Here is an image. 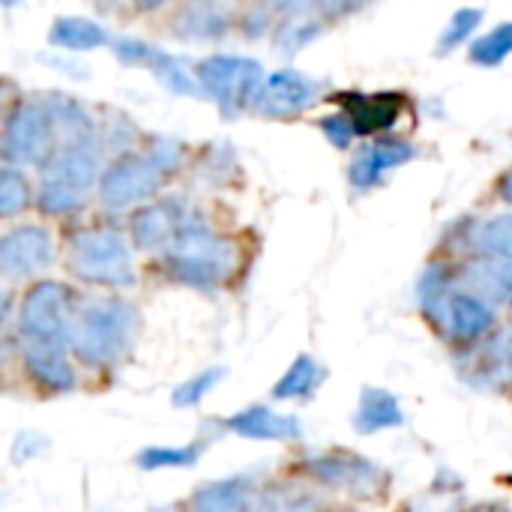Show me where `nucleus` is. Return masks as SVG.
<instances>
[{
  "instance_id": "12",
  "label": "nucleus",
  "mask_w": 512,
  "mask_h": 512,
  "mask_svg": "<svg viewBox=\"0 0 512 512\" xmlns=\"http://www.w3.org/2000/svg\"><path fill=\"white\" fill-rule=\"evenodd\" d=\"M321 96V84L297 69H276L264 78L252 111L267 120H288L303 114Z\"/></svg>"
},
{
  "instance_id": "35",
  "label": "nucleus",
  "mask_w": 512,
  "mask_h": 512,
  "mask_svg": "<svg viewBox=\"0 0 512 512\" xmlns=\"http://www.w3.org/2000/svg\"><path fill=\"white\" fill-rule=\"evenodd\" d=\"M459 489H456V483L453 486H441V483H435L426 495H420V498H414L411 504H405L402 512H462L459 510Z\"/></svg>"
},
{
  "instance_id": "39",
  "label": "nucleus",
  "mask_w": 512,
  "mask_h": 512,
  "mask_svg": "<svg viewBox=\"0 0 512 512\" xmlns=\"http://www.w3.org/2000/svg\"><path fill=\"white\" fill-rule=\"evenodd\" d=\"M168 0H135V9H141V12H153V9H159V6H165Z\"/></svg>"
},
{
  "instance_id": "9",
  "label": "nucleus",
  "mask_w": 512,
  "mask_h": 512,
  "mask_svg": "<svg viewBox=\"0 0 512 512\" xmlns=\"http://www.w3.org/2000/svg\"><path fill=\"white\" fill-rule=\"evenodd\" d=\"M15 357L21 378L39 396L57 399L78 390V360L69 345H42V342H15Z\"/></svg>"
},
{
  "instance_id": "28",
  "label": "nucleus",
  "mask_w": 512,
  "mask_h": 512,
  "mask_svg": "<svg viewBox=\"0 0 512 512\" xmlns=\"http://www.w3.org/2000/svg\"><path fill=\"white\" fill-rule=\"evenodd\" d=\"M144 66L156 75V81L168 93H177V96H192L195 93V78H192V72L186 69V63L177 54H168V51H159V48L150 45V54H147Z\"/></svg>"
},
{
  "instance_id": "22",
  "label": "nucleus",
  "mask_w": 512,
  "mask_h": 512,
  "mask_svg": "<svg viewBox=\"0 0 512 512\" xmlns=\"http://www.w3.org/2000/svg\"><path fill=\"white\" fill-rule=\"evenodd\" d=\"M183 219L186 216H180L174 210V204H144L141 210H135L132 225H129L135 249H141V252H165L174 243Z\"/></svg>"
},
{
  "instance_id": "5",
  "label": "nucleus",
  "mask_w": 512,
  "mask_h": 512,
  "mask_svg": "<svg viewBox=\"0 0 512 512\" xmlns=\"http://www.w3.org/2000/svg\"><path fill=\"white\" fill-rule=\"evenodd\" d=\"M69 273L90 288H132L138 282L132 246L114 228H87L69 240Z\"/></svg>"
},
{
  "instance_id": "29",
  "label": "nucleus",
  "mask_w": 512,
  "mask_h": 512,
  "mask_svg": "<svg viewBox=\"0 0 512 512\" xmlns=\"http://www.w3.org/2000/svg\"><path fill=\"white\" fill-rule=\"evenodd\" d=\"M84 201H87V189H78L54 177H45V183L36 192V207L45 216H72L84 207Z\"/></svg>"
},
{
  "instance_id": "4",
  "label": "nucleus",
  "mask_w": 512,
  "mask_h": 512,
  "mask_svg": "<svg viewBox=\"0 0 512 512\" xmlns=\"http://www.w3.org/2000/svg\"><path fill=\"white\" fill-rule=\"evenodd\" d=\"M183 162V147L177 141L159 138L147 150L123 153L114 159L102 177H99V198L108 210H126L135 207L159 192V186L168 180V174L177 171Z\"/></svg>"
},
{
  "instance_id": "2",
  "label": "nucleus",
  "mask_w": 512,
  "mask_h": 512,
  "mask_svg": "<svg viewBox=\"0 0 512 512\" xmlns=\"http://www.w3.org/2000/svg\"><path fill=\"white\" fill-rule=\"evenodd\" d=\"M165 276L183 288L216 291L237 270V246L219 237L204 219L186 216L174 243L165 249Z\"/></svg>"
},
{
  "instance_id": "7",
  "label": "nucleus",
  "mask_w": 512,
  "mask_h": 512,
  "mask_svg": "<svg viewBox=\"0 0 512 512\" xmlns=\"http://www.w3.org/2000/svg\"><path fill=\"white\" fill-rule=\"evenodd\" d=\"M195 78L204 96H210L225 117H237L252 108L264 84V69L258 60L243 54H210L198 63Z\"/></svg>"
},
{
  "instance_id": "23",
  "label": "nucleus",
  "mask_w": 512,
  "mask_h": 512,
  "mask_svg": "<svg viewBox=\"0 0 512 512\" xmlns=\"http://www.w3.org/2000/svg\"><path fill=\"white\" fill-rule=\"evenodd\" d=\"M234 0H183L177 33L183 39H219L231 30Z\"/></svg>"
},
{
  "instance_id": "31",
  "label": "nucleus",
  "mask_w": 512,
  "mask_h": 512,
  "mask_svg": "<svg viewBox=\"0 0 512 512\" xmlns=\"http://www.w3.org/2000/svg\"><path fill=\"white\" fill-rule=\"evenodd\" d=\"M512 54V21L498 24L486 36L471 42V60L477 66H498Z\"/></svg>"
},
{
  "instance_id": "11",
  "label": "nucleus",
  "mask_w": 512,
  "mask_h": 512,
  "mask_svg": "<svg viewBox=\"0 0 512 512\" xmlns=\"http://www.w3.org/2000/svg\"><path fill=\"white\" fill-rule=\"evenodd\" d=\"M222 432L255 444H303L306 426L297 414L279 411L270 402H252L228 417H222Z\"/></svg>"
},
{
  "instance_id": "34",
  "label": "nucleus",
  "mask_w": 512,
  "mask_h": 512,
  "mask_svg": "<svg viewBox=\"0 0 512 512\" xmlns=\"http://www.w3.org/2000/svg\"><path fill=\"white\" fill-rule=\"evenodd\" d=\"M318 33H321V21L318 18L315 21H309V15H303V18H285L279 24V30H276V48L294 54L303 45H309Z\"/></svg>"
},
{
  "instance_id": "21",
  "label": "nucleus",
  "mask_w": 512,
  "mask_h": 512,
  "mask_svg": "<svg viewBox=\"0 0 512 512\" xmlns=\"http://www.w3.org/2000/svg\"><path fill=\"white\" fill-rule=\"evenodd\" d=\"M411 156H414V147L408 141H402V138L375 141V144L363 147L354 156V162H351V186L354 189H372L375 183H381L384 174H390L393 168H399Z\"/></svg>"
},
{
  "instance_id": "41",
  "label": "nucleus",
  "mask_w": 512,
  "mask_h": 512,
  "mask_svg": "<svg viewBox=\"0 0 512 512\" xmlns=\"http://www.w3.org/2000/svg\"><path fill=\"white\" fill-rule=\"evenodd\" d=\"M3 3H6V6H15V3H18V0H3Z\"/></svg>"
},
{
  "instance_id": "6",
  "label": "nucleus",
  "mask_w": 512,
  "mask_h": 512,
  "mask_svg": "<svg viewBox=\"0 0 512 512\" xmlns=\"http://www.w3.org/2000/svg\"><path fill=\"white\" fill-rule=\"evenodd\" d=\"M75 306H78V294L69 285L57 279L33 282L18 300L15 342L69 345Z\"/></svg>"
},
{
  "instance_id": "3",
  "label": "nucleus",
  "mask_w": 512,
  "mask_h": 512,
  "mask_svg": "<svg viewBox=\"0 0 512 512\" xmlns=\"http://www.w3.org/2000/svg\"><path fill=\"white\" fill-rule=\"evenodd\" d=\"M294 471L324 495H336L354 504H378L390 495L393 486V477L384 465L348 447L312 450L297 459Z\"/></svg>"
},
{
  "instance_id": "19",
  "label": "nucleus",
  "mask_w": 512,
  "mask_h": 512,
  "mask_svg": "<svg viewBox=\"0 0 512 512\" xmlns=\"http://www.w3.org/2000/svg\"><path fill=\"white\" fill-rule=\"evenodd\" d=\"M456 279L462 282V288L480 294L492 306H498V309L510 306L512 309V261L483 255V258L468 261Z\"/></svg>"
},
{
  "instance_id": "14",
  "label": "nucleus",
  "mask_w": 512,
  "mask_h": 512,
  "mask_svg": "<svg viewBox=\"0 0 512 512\" xmlns=\"http://www.w3.org/2000/svg\"><path fill=\"white\" fill-rule=\"evenodd\" d=\"M261 480L255 474H231L198 486L180 512H258Z\"/></svg>"
},
{
  "instance_id": "27",
  "label": "nucleus",
  "mask_w": 512,
  "mask_h": 512,
  "mask_svg": "<svg viewBox=\"0 0 512 512\" xmlns=\"http://www.w3.org/2000/svg\"><path fill=\"white\" fill-rule=\"evenodd\" d=\"M225 381V369L222 366H207L192 372L189 378H183L174 390H171V405L177 411H195L207 402V396Z\"/></svg>"
},
{
  "instance_id": "18",
  "label": "nucleus",
  "mask_w": 512,
  "mask_h": 512,
  "mask_svg": "<svg viewBox=\"0 0 512 512\" xmlns=\"http://www.w3.org/2000/svg\"><path fill=\"white\" fill-rule=\"evenodd\" d=\"M99 165H102V159H99L96 141L81 138V141H60L42 168H45V177L66 180L78 189H90L99 177Z\"/></svg>"
},
{
  "instance_id": "33",
  "label": "nucleus",
  "mask_w": 512,
  "mask_h": 512,
  "mask_svg": "<svg viewBox=\"0 0 512 512\" xmlns=\"http://www.w3.org/2000/svg\"><path fill=\"white\" fill-rule=\"evenodd\" d=\"M480 24H483V9L465 6V9L453 12V18L444 24V33H441V39H438V51L447 54V51L459 48L462 42H468V39L477 33Z\"/></svg>"
},
{
  "instance_id": "25",
  "label": "nucleus",
  "mask_w": 512,
  "mask_h": 512,
  "mask_svg": "<svg viewBox=\"0 0 512 512\" xmlns=\"http://www.w3.org/2000/svg\"><path fill=\"white\" fill-rule=\"evenodd\" d=\"M207 450V438H195L186 444H147L141 447L132 462L144 474H162V471H189L201 462Z\"/></svg>"
},
{
  "instance_id": "24",
  "label": "nucleus",
  "mask_w": 512,
  "mask_h": 512,
  "mask_svg": "<svg viewBox=\"0 0 512 512\" xmlns=\"http://www.w3.org/2000/svg\"><path fill=\"white\" fill-rule=\"evenodd\" d=\"M258 512H324V492L300 474L294 480H273L261 486Z\"/></svg>"
},
{
  "instance_id": "30",
  "label": "nucleus",
  "mask_w": 512,
  "mask_h": 512,
  "mask_svg": "<svg viewBox=\"0 0 512 512\" xmlns=\"http://www.w3.org/2000/svg\"><path fill=\"white\" fill-rule=\"evenodd\" d=\"M471 243L483 255L512 261V213H501V216L477 222L471 231Z\"/></svg>"
},
{
  "instance_id": "38",
  "label": "nucleus",
  "mask_w": 512,
  "mask_h": 512,
  "mask_svg": "<svg viewBox=\"0 0 512 512\" xmlns=\"http://www.w3.org/2000/svg\"><path fill=\"white\" fill-rule=\"evenodd\" d=\"M462 512H512V507L510 504H504V501H480V504L465 507Z\"/></svg>"
},
{
  "instance_id": "37",
  "label": "nucleus",
  "mask_w": 512,
  "mask_h": 512,
  "mask_svg": "<svg viewBox=\"0 0 512 512\" xmlns=\"http://www.w3.org/2000/svg\"><path fill=\"white\" fill-rule=\"evenodd\" d=\"M264 15H282V18H303L312 15V9H324V0H258Z\"/></svg>"
},
{
  "instance_id": "26",
  "label": "nucleus",
  "mask_w": 512,
  "mask_h": 512,
  "mask_svg": "<svg viewBox=\"0 0 512 512\" xmlns=\"http://www.w3.org/2000/svg\"><path fill=\"white\" fill-rule=\"evenodd\" d=\"M48 42L60 51H93V48H105L111 39H108V30L93 21V18H81V15H60L54 24H51V33H48Z\"/></svg>"
},
{
  "instance_id": "36",
  "label": "nucleus",
  "mask_w": 512,
  "mask_h": 512,
  "mask_svg": "<svg viewBox=\"0 0 512 512\" xmlns=\"http://www.w3.org/2000/svg\"><path fill=\"white\" fill-rule=\"evenodd\" d=\"M321 132L327 135V141L333 144V147H351V141L357 138V132H354V123L348 120V114L345 111H339V114H330V117H321Z\"/></svg>"
},
{
  "instance_id": "13",
  "label": "nucleus",
  "mask_w": 512,
  "mask_h": 512,
  "mask_svg": "<svg viewBox=\"0 0 512 512\" xmlns=\"http://www.w3.org/2000/svg\"><path fill=\"white\" fill-rule=\"evenodd\" d=\"M54 261V237L42 225H18L0 240V273L9 282L33 279Z\"/></svg>"
},
{
  "instance_id": "42",
  "label": "nucleus",
  "mask_w": 512,
  "mask_h": 512,
  "mask_svg": "<svg viewBox=\"0 0 512 512\" xmlns=\"http://www.w3.org/2000/svg\"><path fill=\"white\" fill-rule=\"evenodd\" d=\"M342 512H360V510H342Z\"/></svg>"
},
{
  "instance_id": "1",
  "label": "nucleus",
  "mask_w": 512,
  "mask_h": 512,
  "mask_svg": "<svg viewBox=\"0 0 512 512\" xmlns=\"http://www.w3.org/2000/svg\"><path fill=\"white\" fill-rule=\"evenodd\" d=\"M141 336V312L120 294L78 297L69 348L81 369L111 372L126 363Z\"/></svg>"
},
{
  "instance_id": "17",
  "label": "nucleus",
  "mask_w": 512,
  "mask_h": 512,
  "mask_svg": "<svg viewBox=\"0 0 512 512\" xmlns=\"http://www.w3.org/2000/svg\"><path fill=\"white\" fill-rule=\"evenodd\" d=\"M465 375L477 387H501L512 381V321L504 330H495L483 345L465 351Z\"/></svg>"
},
{
  "instance_id": "32",
  "label": "nucleus",
  "mask_w": 512,
  "mask_h": 512,
  "mask_svg": "<svg viewBox=\"0 0 512 512\" xmlns=\"http://www.w3.org/2000/svg\"><path fill=\"white\" fill-rule=\"evenodd\" d=\"M30 204V183L18 171V165H6L0 171V216L12 219Z\"/></svg>"
},
{
  "instance_id": "40",
  "label": "nucleus",
  "mask_w": 512,
  "mask_h": 512,
  "mask_svg": "<svg viewBox=\"0 0 512 512\" xmlns=\"http://www.w3.org/2000/svg\"><path fill=\"white\" fill-rule=\"evenodd\" d=\"M501 195H504V201H510L512 204V171H507V174L501 177Z\"/></svg>"
},
{
  "instance_id": "15",
  "label": "nucleus",
  "mask_w": 512,
  "mask_h": 512,
  "mask_svg": "<svg viewBox=\"0 0 512 512\" xmlns=\"http://www.w3.org/2000/svg\"><path fill=\"white\" fill-rule=\"evenodd\" d=\"M408 423V414L402 408V399L378 384H366L357 393V405L351 411V429L360 438H372L381 432H396Z\"/></svg>"
},
{
  "instance_id": "20",
  "label": "nucleus",
  "mask_w": 512,
  "mask_h": 512,
  "mask_svg": "<svg viewBox=\"0 0 512 512\" xmlns=\"http://www.w3.org/2000/svg\"><path fill=\"white\" fill-rule=\"evenodd\" d=\"M327 381V369L315 354H297L282 375L270 387V399L276 405H294V402H312L318 390Z\"/></svg>"
},
{
  "instance_id": "16",
  "label": "nucleus",
  "mask_w": 512,
  "mask_h": 512,
  "mask_svg": "<svg viewBox=\"0 0 512 512\" xmlns=\"http://www.w3.org/2000/svg\"><path fill=\"white\" fill-rule=\"evenodd\" d=\"M342 111L354 123L357 135H378L396 126L405 111L402 93H342Z\"/></svg>"
},
{
  "instance_id": "10",
  "label": "nucleus",
  "mask_w": 512,
  "mask_h": 512,
  "mask_svg": "<svg viewBox=\"0 0 512 512\" xmlns=\"http://www.w3.org/2000/svg\"><path fill=\"white\" fill-rule=\"evenodd\" d=\"M435 327L453 348L471 351L498 330V306L468 288H456Z\"/></svg>"
},
{
  "instance_id": "8",
  "label": "nucleus",
  "mask_w": 512,
  "mask_h": 512,
  "mask_svg": "<svg viewBox=\"0 0 512 512\" xmlns=\"http://www.w3.org/2000/svg\"><path fill=\"white\" fill-rule=\"evenodd\" d=\"M57 123L45 102H18L3 126V156L9 165H45L57 150Z\"/></svg>"
}]
</instances>
